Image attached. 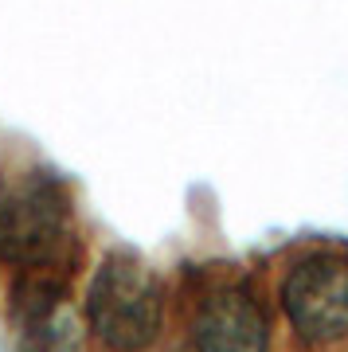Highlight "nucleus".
<instances>
[{
	"mask_svg": "<svg viewBox=\"0 0 348 352\" xmlns=\"http://www.w3.org/2000/svg\"><path fill=\"white\" fill-rule=\"evenodd\" d=\"M75 200L67 184L43 168L0 176V263L75 274Z\"/></svg>",
	"mask_w": 348,
	"mask_h": 352,
	"instance_id": "nucleus-1",
	"label": "nucleus"
},
{
	"mask_svg": "<svg viewBox=\"0 0 348 352\" xmlns=\"http://www.w3.org/2000/svg\"><path fill=\"white\" fill-rule=\"evenodd\" d=\"M161 282L137 254L113 251L94 270L87 294V321L113 352H141L161 333Z\"/></svg>",
	"mask_w": 348,
	"mask_h": 352,
	"instance_id": "nucleus-2",
	"label": "nucleus"
},
{
	"mask_svg": "<svg viewBox=\"0 0 348 352\" xmlns=\"http://www.w3.org/2000/svg\"><path fill=\"white\" fill-rule=\"evenodd\" d=\"M282 309L305 344H333L348 337V258L313 251L282 278Z\"/></svg>",
	"mask_w": 348,
	"mask_h": 352,
	"instance_id": "nucleus-3",
	"label": "nucleus"
},
{
	"mask_svg": "<svg viewBox=\"0 0 348 352\" xmlns=\"http://www.w3.org/2000/svg\"><path fill=\"white\" fill-rule=\"evenodd\" d=\"M270 329L259 294L247 278L215 274L204 282L192 305V344L196 352H266Z\"/></svg>",
	"mask_w": 348,
	"mask_h": 352,
	"instance_id": "nucleus-4",
	"label": "nucleus"
},
{
	"mask_svg": "<svg viewBox=\"0 0 348 352\" xmlns=\"http://www.w3.org/2000/svg\"><path fill=\"white\" fill-rule=\"evenodd\" d=\"M8 317L24 352H78L83 344L78 314L71 305V274L63 270H20Z\"/></svg>",
	"mask_w": 348,
	"mask_h": 352,
	"instance_id": "nucleus-5",
	"label": "nucleus"
}]
</instances>
